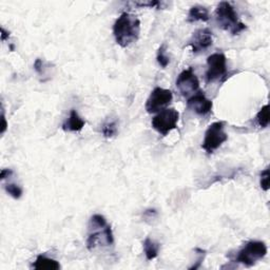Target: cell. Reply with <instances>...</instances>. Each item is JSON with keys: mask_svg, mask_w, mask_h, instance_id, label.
Segmentation results:
<instances>
[{"mask_svg": "<svg viewBox=\"0 0 270 270\" xmlns=\"http://www.w3.org/2000/svg\"><path fill=\"white\" fill-rule=\"evenodd\" d=\"M210 18L209 11L207 8L201 6H194L190 9L188 13L187 20L189 22H195V21H208Z\"/></svg>", "mask_w": 270, "mask_h": 270, "instance_id": "14", "label": "cell"}, {"mask_svg": "<svg viewBox=\"0 0 270 270\" xmlns=\"http://www.w3.org/2000/svg\"><path fill=\"white\" fill-rule=\"evenodd\" d=\"M157 62L161 68H167L169 62H170V58L167 54V50H166V46L165 45H161L157 51V56H156Z\"/></svg>", "mask_w": 270, "mask_h": 270, "instance_id": "18", "label": "cell"}, {"mask_svg": "<svg viewBox=\"0 0 270 270\" xmlns=\"http://www.w3.org/2000/svg\"><path fill=\"white\" fill-rule=\"evenodd\" d=\"M117 123L116 121H108L103 125L102 133L106 139H111L117 134Z\"/></svg>", "mask_w": 270, "mask_h": 270, "instance_id": "17", "label": "cell"}, {"mask_svg": "<svg viewBox=\"0 0 270 270\" xmlns=\"http://www.w3.org/2000/svg\"><path fill=\"white\" fill-rule=\"evenodd\" d=\"M143 248H144V252H145L147 260L152 261L155 258H157L159 249H160V245L154 240L147 238L143 243Z\"/></svg>", "mask_w": 270, "mask_h": 270, "instance_id": "15", "label": "cell"}, {"mask_svg": "<svg viewBox=\"0 0 270 270\" xmlns=\"http://www.w3.org/2000/svg\"><path fill=\"white\" fill-rule=\"evenodd\" d=\"M212 102L206 97L203 92L195 93L187 100V107L194 113L200 116H205L212 110Z\"/></svg>", "mask_w": 270, "mask_h": 270, "instance_id": "11", "label": "cell"}, {"mask_svg": "<svg viewBox=\"0 0 270 270\" xmlns=\"http://www.w3.org/2000/svg\"><path fill=\"white\" fill-rule=\"evenodd\" d=\"M10 36V32L6 31L5 28H2V40L3 42H5V40Z\"/></svg>", "mask_w": 270, "mask_h": 270, "instance_id": "24", "label": "cell"}, {"mask_svg": "<svg viewBox=\"0 0 270 270\" xmlns=\"http://www.w3.org/2000/svg\"><path fill=\"white\" fill-rule=\"evenodd\" d=\"M12 174H13V171L11 169H3L2 170V174H0V179L5 180V179L11 177Z\"/></svg>", "mask_w": 270, "mask_h": 270, "instance_id": "23", "label": "cell"}, {"mask_svg": "<svg viewBox=\"0 0 270 270\" xmlns=\"http://www.w3.org/2000/svg\"><path fill=\"white\" fill-rule=\"evenodd\" d=\"M228 140V135L225 132V124L223 121H215L211 124L205 132V138L203 141L201 148L208 154L213 153Z\"/></svg>", "mask_w": 270, "mask_h": 270, "instance_id": "5", "label": "cell"}, {"mask_svg": "<svg viewBox=\"0 0 270 270\" xmlns=\"http://www.w3.org/2000/svg\"><path fill=\"white\" fill-rule=\"evenodd\" d=\"M90 233L87 240V247L90 251L94 250L100 242L107 245H112L114 243L113 232L111 226L108 225L105 217L100 214H94L89 224Z\"/></svg>", "mask_w": 270, "mask_h": 270, "instance_id": "2", "label": "cell"}, {"mask_svg": "<svg viewBox=\"0 0 270 270\" xmlns=\"http://www.w3.org/2000/svg\"><path fill=\"white\" fill-rule=\"evenodd\" d=\"M173 99V94L170 90L156 87L148 97L146 103V110L148 113H156L168 106Z\"/></svg>", "mask_w": 270, "mask_h": 270, "instance_id": "8", "label": "cell"}, {"mask_svg": "<svg viewBox=\"0 0 270 270\" xmlns=\"http://www.w3.org/2000/svg\"><path fill=\"white\" fill-rule=\"evenodd\" d=\"M135 6H139L141 8H146V7H149V8H158L161 6V3L159 2H149V3H135Z\"/></svg>", "mask_w": 270, "mask_h": 270, "instance_id": "22", "label": "cell"}, {"mask_svg": "<svg viewBox=\"0 0 270 270\" xmlns=\"http://www.w3.org/2000/svg\"><path fill=\"white\" fill-rule=\"evenodd\" d=\"M215 20L220 28L232 35H239L246 30V24L240 21L234 8L227 2L221 3L215 10Z\"/></svg>", "mask_w": 270, "mask_h": 270, "instance_id": "3", "label": "cell"}, {"mask_svg": "<svg viewBox=\"0 0 270 270\" xmlns=\"http://www.w3.org/2000/svg\"><path fill=\"white\" fill-rule=\"evenodd\" d=\"M6 191L12 196V197H14L15 199H18L21 197L22 195V188L14 183H10V184H7L6 185Z\"/></svg>", "mask_w": 270, "mask_h": 270, "instance_id": "19", "label": "cell"}, {"mask_svg": "<svg viewBox=\"0 0 270 270\" xmlns=\"http://www.w3.org/2000/svg\"><path fill=\"white\" fill-rule=\"evenodd\" d=\"M7 120H6V117H5V113H4V111H3V129H2V133L4 134L5 132H6V130H7Z\"/></svg>", "mask_w": 270, "mask_h": 270, "instance_id": "25", "label": "cell"}, {"mask_svg": "<svg viewBox=\"0 0 270 270\" xmlns=\"http://www.w3.org/2000/svg\"><path fill=\"white\" fill-rule=\"evenodd\" d=\"M256 123L261 128L268 127L269 124V106L265 105L256 114Z\"/></svg>", "mask_w": 270, "mask_h": 270, "instance_id": "16", "label": "cell"}, {"mask_svg": "<svg viewBox=\"0 0 270 270\" xmlns=\"http://www.w3.org/2000/svg\"><path fill=\"white\" fill-rule=\"evenodd\" d=\"M34 70L39 74L42 75L44 74V61L40 59V58H37L34 62Z\"/></svg>", "mask_w": 270, "mask_h": 270, "instance_id": "21", "label": "cell"}, {"mask_svg": "<svg viewBox=\"0 0 270 270\" xmlns=\"http://www.w3.org/2000/svg\"><path fill=\"white\" fill-rule=\"evenodd\" d=\"M86 125V121L79 116L76 110H72L70 112L69 117L66 118V120L62 125V129L64 131H70V132H79L82 131L83 128Z\"/></svg>", "mask_w": 270, "mask_h": 270, "instance_id": "12", "label": "cell"}, {"mask_svg": "<svg viewBox=\"0 0 270 270\" xmlns=\"http://www.w3.org/2000/svg\"><path fill=\"white\" fill-rule=\"evenodd\" d=\"M227 73V59L223 53H214L207 58L206 82L214 83Z\"/></svg>", "mask_w": 270, "mask_h": 270, "instance_id": "7", "label": "cell"}, {"mask_svg": "<svg viewBox=\"0 0 270 270\" xmlns=\"http://www.w3.org/2000/svg\"><path fill=\"white\" fill-rule=\"evenodd\" d=\"M177 88L183 96H189L199 89L198 78L192 68L184 70L177 79Z\"/></svg>", "mask_w": 270, "mask_h": 270, "instance_id": "9", "label": "cell"}, {"mask_svg": "<svg viewBox=\"0 0 270 270\" xmlns=\"http://www.w3.org/2000/svg\"><path fill=\"white\" fill-rule=\"evenodd\" d=\"M180 119V113L173 108L170 109H164L159 111L151 121L152 128L157 131L159 134L168 135L172 130L177 129Z\"/></svg>", "mask_w": 270, "mask_h": 270, "instance_id": "6", "label": "cell"}, {"mask_svg": "<svg viewBox=\"0 0 270 270\" xmlns=\"http://www.w3.org/2000/svg\"><path fill=\"white\" fill-rule=\"evenodd\" d=\"M213 37L209 29H198L193 34L188 43V46L192 48L193 53H198L207 50L212 46Z\"/></svg>", "mask_w": 270, "mask_h": 270, "instance_id": "10", "label": "cell"}, {"mask_svg": "<svg viewBox=\"0 0 270 270\" xmlns=\"http://www.w3.org/2000/svg\"><path fill=\"white\" fill-rule=\"evenodd\" d=\"M267 254V246L261 241H250L243 246L235 256V262L251 267L264 259Z\"/></svg>", "mask_w": 270, "mask_h": 270, "instance_id": "4", "label": "cell"}, {"mask_svg": "<svg viewBox=\"0 0 270 270\" xmlns=\"http://www.w3.org/2000/svg\"><path fill=\"white\" fill-rule=\"evenodd\" d=\"M260 184H261V188L264 191H268V189H269V169L268 168L262 171Z\"/></svg>", "mask_w": 270, "mask_h": 270, "instance_id": "20", "label": "cell"}, {"mask_svg": "<svg viewBox=\"0 0 270 270\" xmlns=\"http://www.w3.org/2000/svg\"><path fill=\"white\" fill-rule=\"evenodd\" d=\"M33 268L37 270H58L60 264L56 260L48 258L45 254H39L33 264Z\"/></svg>", "mask_w": 270, "mask_h": 270, "instance_id": "13", "label": "cell"}, {"mask_svg": "<svg viewBox=\"0 0 270 270\" xmlns=\"http://www.w3.org/2000/svg\"><path fill=\"white\" fill-rule=\"evenodd\" d=\"M141 34L140 19L130 13H123L113 25V35L117 45L127 48L137 43Z\"/></svg>", "mask_w": 270, "mask_h": 270, "instance_id": "1", "label": "cell"}]
</instances>
